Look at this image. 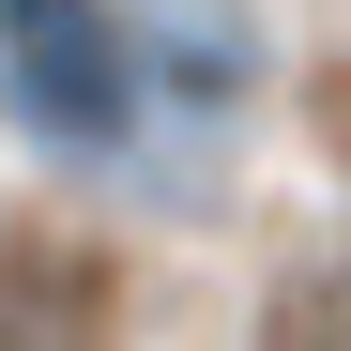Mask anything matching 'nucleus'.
Here are the masks:
<instances>
[{
  "instance_id": "obj_1",
  "label": "nucleus",
  "mask_w": 351,
  "mask_h": 351,
  "mask_svg": "<svg viewBox=\"0 0 351 351\" xmlns=\"http://www.w3.org/2000/svg\"><path fill=\"white\" fill-rule=\"evenodd\" d=\"M0 77L77 153H107L138 123V31H123V0H0Z\"/></svg>"
},
{
  "instance_id": "obj_2",
  "label": "nucleus",
  "mask_w": 351,
  "mask_h": 351,
  "mask_svg": "<svg viewBox=\"0 0 351 351\" xmlns=\"http://www.w3.org/2000/svg\"><path fill=\"white\" fill-rule=\"evenodd\" d=\"M0 351H107V260L16 229L0 245Z\"/></svg>"
},
{
  "instance_id": "obj_3",
  "label": "nucleus",
  "mask_w": 351,
  "mask_h": 351,
  "mask_svg": "<svg viewBox=\"0 0 351 351\" xmlns=\"http://www.w3.org/2000/svg\"><path fill=\"white\" fill-rule=\"evenodd\" d=\"M260 351H351V260L290 275V290H275V321H260Z\"/></svg>"
},
{
  "instance_id": "obj_4",
  "label": "nucleus",
  "mask_w": 351,
  "mask_h": 351,
  "mask_svg": "<svg viewBox=\"0 0 351 351\" xmlns=\"http://www.w3.org/2000/svg\"><path fill=\"white\" fill-rule=\"evenodd\" d=\"M321 123H336V138H351V77H336V92H321Z\"/></svg>"
}]
</instances>
